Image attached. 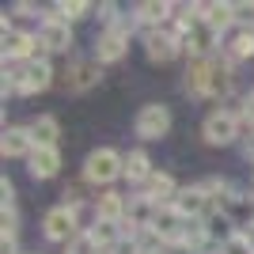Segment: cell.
<instances>
[{
	"mask_svg": "<svg viewBox=\"0 0 254 254\" xmlns=\"http://www.w3.org/2000/svg\"><path fill=\"white\" fill-rule=\"evenodd\" d=\"M53 68L50 57H38L31 64H4V95H19V99H31V95H42L53 87Z\"/></svg>",
	"mask_w": 254,
	"mask_h": 254,
	"instance_id": "obj_1",
	"label": "cell"
},
{
	"mask_svg": "<svg viewBox=\"0 0 254 254\" xmlns=\"http://www.w3.org/2000/svg\"><path fill=\"white\" fill-rule=\"evenodd\" d=\"M80 179L91 190H114L118 179H126V152L118 148H91L80 167Z\"/></svg>",
	"mask_w": 254,
	"mask_h": 254,
	"instance_id": "obj_2",
	"label": "cell"
},
{
	"mask_svg": "<svg viewBox=\"0 0 254 254\" xmlns=\"http://www.w3.org/2000/svg\"><path fill=\"white\" fill-rule=\"evenodd\" d=\"M243 133H247L243 118H239V110H232V106H212L209 114H205V122H201V140L212 144V148H228V144H235Z\"/></svg>",
	"mask_w": 254,
	"mask_h": 254,
	"instance_id": "obj_3",
	"label": "cell"
},
{
	"mask_svg": "<svg viewBox=\"0 0 254 254\" xmlns=\"http://www.w3.org/2000/svg\"><path fill=\"white\" fill-rule=\"evenodd\" d=\"M129 38H133V19H126V23H118V27H106V31H99V38H95V57L99 64H118V61H126L129 57Z\"/></svg>",
	"mask_w": 254,
	"mask_h": 254,
	"instance_id": "obj_4",
	"label": "cell"
},
{
	"mask_svg": "<svg viewBox=\"0 0 254 254\" xmlns=\"http://www.w3.org/2000/svg\"><path fill=\"white\" fill-rule=\"evenodd\" d=\"M0 53H4V64H31V61H38V57H50L46 46L38 42V34H34V31H23V27H15V31L4 34Z\"/></svg>",
	"mask_w": 254,
	"mask_h": 254,
	"instance_id": "obj_5",
	"label": "cell"
},
{
	"mask_svg": "<svg viewBox=\"0 0 254 254\" xmlns=\"http://www.w3.org/2000/svg\"><path fill=\"white\" fill-rule=\"evenodd\" d=\"M80 232H87L84 224H80V212L68 209V205H53L50 212L42 216V235L50 239V243H72Z\"/></svg>",
	"mask_w": 254,
	"mask_h": 254,
	"instance_id": "obj_6",
	"label": "cell"
},
{
	"mask_svg": "<svg viewBox=\"0 0 254 254\" xmlns=\"http://www.w3.org/2000/svg\"><path fill=\"white\" fill-rule=\"evenodd\" d=\"M133 133L140 140H163L171 133V110L163 103H144L133 114Z\"/></svg>",
	"mask_w": 254,
	"mask_h": 254,
	"instance_id": "obj_7",
	"label": "cell"
},
{
	"mask_svg": "<svg viewBox=\"0 0 254 254\" xmlns=\"http://www.w3.org/2000/svg\"><path fill=\"white\" fill-rule=\"evenodd\" d=\"M140 42H144V53H148V61L152 64H171V61H179L182 53V38L171 27H159V31H144L140 34Z\"/></svg>",
	"mask_w": 254,
	"mask_h": 254,
	"instance_id": "obj_8",
	"label": "cell"
},
{
	"mask_svg": "<svg viewBox=\"0 0 254 254\" xmlns=\"http://www.w3.org/2000/svg\"><path fill=\"white\" fill-rule=\"evenodd\" d=\"M38 42L46 46V53H68L72 50V23H64V19H57V15H53V11H42V19H38Z\"/></svg>",
	"mask_w": 254,
	"mask_h": 254,
	"instance_id": "obj_9",
	"label": "cell"
},
{
	"mask_svg": "<svg viewBox=\"0 0 254 254\" xmlns=\"http://www.w3.org/2000/svg\"><path fill=\"white\" fill-rule=\"evenodd\" d=\"M103 84V64L95 57H87V61H72L68 64V72H64V91L68 95H87L91 87Z\"/></svg>",
	"mask_w": 254,
	"mask_h": 254,
	"instance_id": "obj_10",
	"label": "cell"
},
{
	"mask_svg": "<svg viewBox=\"0 0 254 254\" xmlns=\"http://www.w3.org/2000/svg\"><path fill=\"white\" fill-rule=\"evenodd\" d=\"M171 15H175V0H144V4H137L129 11V19H133V27H140V34L167 27Z\"/></svg>",
	"mask_w": 254,
	"mask_h": 254,
	"instance_id": "obj_11",
	"label": "cell"
},
{
	"mask_svg": "<svg viewBox=\"0 0 254 254\" xmlns=\"http://www.w3.org/2000/svg\"><path fill=\"white\" fill-rule=\"evenodd\" d=\"M182 50L190 53V57H212V53H220V50H224V38L212 31L205 19H197L190 31L182 34Z\"/></svg>",
	"mask_w": 254,
	"mask_h": 254,
	"instance_id": "obj_12",
	"label": "cell"
},
{
	"mask_svg": "<svg viewBox=\"0 0 254 254\" xmlns=\"http://www.w3.org/2000/svg\"><path fill=\"white\" fill-rule=\"evenodd\" d=\"M175 209L186 216V220H205L209 212H216V205H212V197L205 193L201 182H193V186H182L179 197H175Z\"/></svg>",
	"mask_w": 254,
	"mask_h": 254,
	"instance_id": "obj_13",
	"label": "cell"
},
{
	"mask_svg": "<svg viewBox=\"0 0 254 254\" xmlns=\"http://www.w3.org/2000/svg\"><path fill=\"white\" fill-rule=\"evenodd\" d=\"M159 205L152 201V197H144V193H129V209H126V224H122V232L126 235H140L148 232L152 220H156Z\"/></svg>",
	"mask_w": 254,
	"mask_h": 254,
	"instance_id": "obj_14",
	"label": "cell"
},
{
	"mask_svg": "<svg viewBox=\"0 0 254 254\" xmlns=\"http://www.w3.org/2000/svg\"><path fill=\"white\" fill-rule=\"evenodd\" d=\"M148 232L156 235L163 247H175L182 239V232H186V216H182L175 205H159V212H156V220H152Z\"/></svg>",
	"mask_w": 254,
	"mask_h": 254,
	"instance_id": "obj_15",
	"label": "cell"
},
{
	"mask_svg": "<svg viewBox=\"0 0 254 254\" xmlns=\"http://www.w3.org/2000/svg\"><path fill=\"white\" fill-rule=\"evenodd\" d=\"M126 209H129V197H126V193L103 190V193H95V201H91V220L126 224Z\"/></svg>",
	"mask_w": 254,
	"mask_h": 254,
	"instance_id": "obj_16",
	"label": "cell"
},
{
	"mask_svg": "<svg viewBox=\"0 0 254 254\" xmlns=\"http://www.w3.org/2000/svg\"><path fill=\"white\" fill-rule=\"evenodd\" d=\"M31 152H34L31 126H4V137H0V156H4V159H31Z\"/></svg>",
	"mask_w": 254,
	"mask_h": 254,
	"instance_id": "obj_17",
	"label": "cell"
},
{
	"mask_svg": "<svg viewBox=\"0 0 254 254\" xmlns=\"http://www.w3.org/2000/svg\"><path fill=\"white\" fill-rule=\"evenodd\" d=\"M197 15L209 23L212 31L228 38L235 31V11H232V0H209V4H197Z\"/></svg>",
	"mask_w": 254,
	"mask_h": 254,
	"instance_id": "obj_18",
	"label": "cell"
},
{
	"mask_svg": "<svg viewBox=\"0 0 254 254\" xmlns=\"http://www.w3.org/2000/svg\"><path fill=\"white\" fill-rule=\"evenodd\" d=\"M27 175L34 182H50L61 175V148H34L27 159Z\"/></svg>",
	"mask_w": 254,
	"mask_h": 254,
	"instance_id": "obj_19",
	"label": "cell"
},
{
	"mask_svg": "<svg viewBox=\"0 0 254 254\" xmlns=\"http://www.w3.org/2000/svg\"><path fill=\"white\" fill-rule=\"evenodd\" d=\"M209 68H212V57H190L186 61V91H190L193 99H209Z\"/></svg>",
	"mask_w": 254,
	"mask_h": 254,
	"instance_id": "obj_20",
	"label": "cell"
},
{
	"mask_svg": "<svg viewBox=\"0 0 254 254\" xmlns=\"http://www.w3.org/2000/svg\"><path fill=\"white\" fill-rule=\"evenodd\" d=\"M27 126H31L34 148H57V144H61V122L53 114H34Z\"/></svg>",
	"mask_w": 254,
	"mask_h": 254,
	"instance_id": "obj_21",
	"label": "cell"
},
{
	"mask_svg": "<svg viewBox=\"0 0 254 254\" xmlns=\"http://www.w3.org/2000/svg\"><path fill=\"white\" fill-rule=\"evenodd\" d=\"M179 182L171 179L167 171H156V175H152L148 182H144V186H140V193H144V197H152V201L156 205H175V197H179Z\"/></svg>",
	"mask_w": 254,
	"mask_h": 254,
	"instance_id": "obj_22",
	"label": "cell"
},
{
	"mask_svg": "<svg viewBox=\"0 0 254 254\" xmlns=\"http://www.w3.org/2000/svg\"><path fill=\"white\" fill-rule=\"evenodd\" d=\"M156 175V163L144 148H129L126 152V182L129 186H144V182Z\"/></svg>",
	"mask_w": 254,
	"mask_h": 254,
	"instance_id": "obj_23",
	"label": "cell"
},
{
	"mask_svg": "<svg viewBox=\"0 0 254 254\" xmlns=\"http://www.w3.org/2000/svg\"><path fill=\"white\" fill-rule=\"evenodd\" d=\"M224 53H228L235 64L254 61V31H239V27H235V31L224 38Z\"/></svg>",
	"mask_w": 254,
	"mask_h": 254,
	"instance_id": "obj_24",
	"label": "cell"
},
{
	"mask_svg": "<svg viewBox=\"0 0 254 254\" xmlns=\"http://www.w3.org/2000/svg\"><path fill=\"white\" fill-rule=\"evenodd\" d=\"M87 235L95 239V247L103 254H110L122 239H126V232H122V224H106V220H91L87 224Z\"/></svg>",
	"mask_w": 254,
	"mask_h": 254,
	"instance_id": "obj_25",
	"label": "cell"
},
{
	"mask_svg": "<svg viewBox=\"0 0 254 254\" xmlns=\"http://www.w3.org/2000/svg\"><path fill=\"white\" fill-rule=\"evenodd\" d=\"M46 11H53V15L64 19V23H80L95 11V4H87V0H57V4H50Z\"/></svg>",
	"mask_w": 254,
	"mask_h": 254,
	"instance_id": "obj_26",
	"label": "cell"
},
{
	"mask_svg": "<svg viewBox=\"0 0 254 254\" xmlns=\"http://www.w3.org/2000/svg\"><path fill=\"white\" fill-rule=\"evenodd\" d=\"M0 235L4 239H19V212H15V205H0Z\"/></svg>",
	"mask_w": 254,
	"mask_h": 254,
	"instance_id": "obj_27",
	"label": "cell"
},
{
	"mask_svg": "<svg viewBox=\"0 0 254 254\" xmlns=\"http://www.w3.org/2000/svg\"><path fill=\"white\" fill-rule=\"evenodd\" d=\"M64 254H103V251L95 247V239H91L87 232H80V235L72 239V243L64 247Z\"/></svg>",
	"mask_w": 254,
	"mask_h": 254,
	"instance_id": "obj_28",
	"label": "cell"
},
{
	"mask_svg": "<svg viewBox=\"0 0 254 254\" xmlns=\"http://www.w3.org/2000/svg\"><path fill=\"white\" fill-rule=\"evenodd\" d=\"M235 110H239V118H243V129H247V133H254V91H247Z\"/></svg>",
	"mask_w": 254,
	"mask_h": 254,
	"instance_id": "obj_29",
	"label": "cell"
},
{
	"mask_svg": "<svg viewBox=\"0 0 254 254\" xmlns=\"http://www.w3.org/2000/svg\"><path fill=\"white\" fill-rule=\"evenodd\" d=\"M220 254H254V243L247 239L243 232H239V235L232 239V243H224V247H220Z\"/></svg>",
	"mask_w": 254,
	"mask_h": 254,
	"instance_id": "obj_30",
	"label": "cell"
},
{
	"mask_svg": "<svg viewBox=\"0 0 254 254\" xmlns=\"http://www.w3.org/2000/svg\"><path fill=\"white\" fill-rule=\"evenodd\" d=\"M0 205H15V182L4 175L0 179Z\"/></svg>",
	"mask_w": 254,
	"mask_h": 254,
	"instance_id": "obj_31",
	"label": "cell"
},
{
	"mask_svg": "<svg viewBox=\"0 0 254 254\" xmlns=\"http://www.w3.org/2000/svg\"><path fill=\"white\" fill-rule=\"evenodd\" d=\"M243 152H247V159L254 163V133H247V148H243Z\"/></svg>",
	"mask_w": 254,
	"mask_h": 254,
	"instance_id": "obj_32",
	"label": "cell"
},
{
	"mask_svg": "<svg viewBox=\"0 0 254 254\" xmlns=\"http://www.w3.org/2000/svg\"><path fill=\"white\" fill-rule=\"evenodd\" d=\"M205 254H220V251H216V247H209V251H205Z\"/></svg>",
	"mask_w": 254,
	"mask_h": 254,
	"instance_id": "obj_33",
	"label": "cell"
},
{
	"mask_svg": "<svg viewBox=\"0 0 254 254\" xmlns=\"http://www.w3.org/2000/svg\"><path fill=\"white\" fill-rule=\"evenodd\" d=\"M251 91H254V87H251Z\"/></svg>",
	"mask_w": 254,
	"mask_h": 254,
	"instance_id": "obj_34",
	"label": "cell"
}]
</instances>
